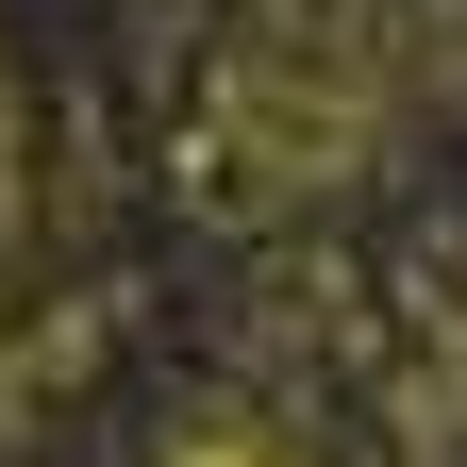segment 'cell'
I'll use <instances>...</instances> for the list:
<instances>
[{"label":"cell","mask_w":467,"mask_h":467,"mask_svg":"<svg viewBox=\"0 0 467 467\" xmlns=\"http://www.w3.org/2000/svg\"><path fill=\"white\" fill-rule=\"evenodd\" d=\"M167 467H284V451H234V434H201V451H167Z\"/></svg>","instance_id":"cell-1"}]
</instances>
